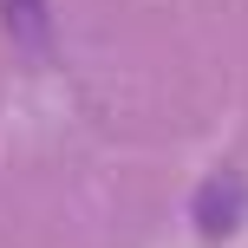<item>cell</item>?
<instances>
[{
    "instance_id": "2",
    "label": "cell",
    "mask_w": 248,
    "mask_h": 248,
    "mask_svg": "<svg viewBox=\"0 0 248 248\" xmlns=\"http://www.w3.org/2000/svg\"><path fill=\"white\" fill-rule=\"evenodd\" d=\"M0 20H7V39L20 52H46V39H52L46 0H0Z\"/></svg>"
},
{
    "instance_id": "1",
    "label": "cell",
    "mask_w": 248,
    "mask_h": 248,
    "mask_svg": "<svg viewBox=\"0 0 248 248\" xmlns=\"http://www.w3.org/2000/svg\"><path fill=\"white\" fill-rule=\"evenodd\" d=\"M242 209H248V183L229 176V170L209 176V183L196 189V229H202V235H235Z\"/></svg>"
}]
</instances>
